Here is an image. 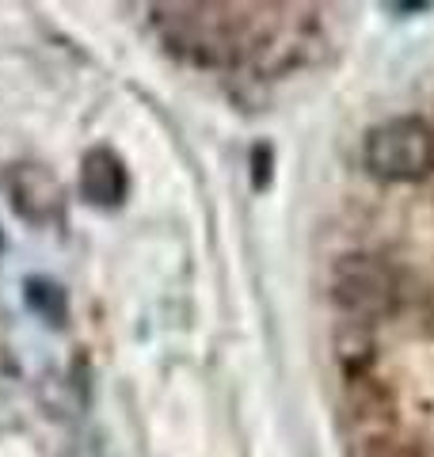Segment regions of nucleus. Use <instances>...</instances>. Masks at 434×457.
<instances>
[{
  "mask_svg": "<svg viewBox=\"0 0 434 457\" xmlns=\"http://www.w3.org/2000/svg\"><path fill=\"white\" fill-rule=\"evenodd\" d=\"M362 161H366L370 176L388 183L419 179L434 168V130L412 114L378 122L362 141Z\"/></svg>",
  "mask_w": 434,
  "mask_h": 457,
  "instance_id": "f257e3e1",
  "label": "nucleus"
},
{
  "mask_svg": "<svg viewBox=\"0 0 434 457\" xmlns=\"http://www.w3.org/2000/svg\"><path fill=\"white\" fill-rule=\"evenodd\" d=\"M80 195L84 203L92 206H104V210H114L126 203L129 195V171L122 164L119 153L111 149H88L80 161Z\"/></svg>",
  "mask_w": 434,
  "mask_h": 457,
  "instance_id": "f03ea898",
  "label": "nucleus"
},
{
  "mask_svg": "<svg viewBox=\"0 0 434 457\" xmlns=\"http://www.w3.org/2000/svg\"><path fill=\"white\" fill-rule=\"evenodd\" d=\"M8 187H12V198H16V210L27 221L46 225L62 218V187H57L50 171H42L35 164H20L12 171Z\"/></svg>",
  "mask_w": 434,
  "mask_h": 457,
  "instance_id": "7ed1b4c3",
  "label": "nucleus"
},
{
  "mask_svg": "<svg viewBox=\"0 0 434 457\" xmlns=\"http://www.w3.org/2000/svg\"><path fill=\"white\" fill-rule=\"evenodd\" d=\"M339 297L343 302H351L355 309H373V305H385L388 302V282L378 267H370V263H343L339 270Z\"/></svg>",
  "mask_w": 434,
  "mask_h": 457,
  "instance_id": "20e7f679",
  "label": "nucleus"
},
{
  "mask_svg": "<svg viewBox=\"0 0 434 457\" xmlns=\"http://www.w3.org/2000/svg\"><path fill=\"white\" fill-rule=\"evenodd\" d=\"M23 297H27V309L42 317L46 324L62 328L65 317H69V294L62 290V282L54 278H42V275H31L23 282Z\"/></svg>",
  "mask_w": 434,
  "mask_h": 457,
  "instance_id": "39448f33",
  "label": "nucleus"
},
{
  "mask_svg": "<svg viewBox=\"0 0 434 457\" xmlns=\"http://www.w3.org/2000/svg\"><path fill=\"white\" fill-rule=\"evenodd\" d=\"M252 164H255V187H267V179H271V149L267 145H255Z\"/></svg>",
  "mask_w": 434,
  "mask_h": 457,
  "instance_id": "423d86ee",
  "label": "nucleus"
},
{
  "mask_svg": "<svg viewBox=\"0 0 434 457\" xmlns=\"http://www.w3.org/2000/svg\"><path fill=\"white\" fill-rule=\"evenodd\" d=\"M0 248H4V233H0Z\"/></svg>",
  "mask_w": 434,
  "mask_h": 457,
  "instance_id": "0eeeda50",
  "label": "nucleus"
}]
</instances>
